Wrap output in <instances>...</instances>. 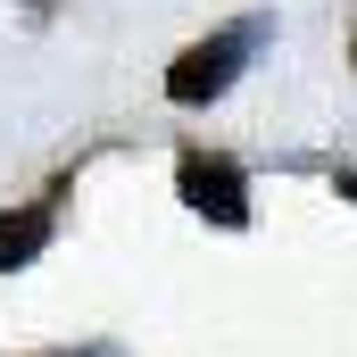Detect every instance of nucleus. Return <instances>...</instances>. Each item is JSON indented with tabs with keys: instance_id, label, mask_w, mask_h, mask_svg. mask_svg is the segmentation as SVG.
<instances>
[{
	"instance_id": "obj_1",
	"label": "nucleus",
	"mask_w": 357,
	"mask_h": 357,
	"mask_svg": "<svg viewBox=\"0 0 357 357\" xmlns=\"http://www.w3.org/2000/svg\"><path fill=\"white\" fill-rule=\"evenodd\" d=\"M258 42H266V25H233V33L183 50L175 67H167V100H175V108H208V100H225L233 75H241V59H250Z\"/></svg>"
},
{
	"instance_id": "obj_3",
	"label": "nucleus",
	"mask_w": 357,
	"mask_h": 357,
	"mask_svg": "<svg viewBox=\"0 0 357 357\" xmlns=\"http://www.w3.org/2000/svg\"><path fill=\"white\" fill-rule=\"evenodd\" d=\"M50 233H59L50 199H33V208H8V216H0V274H8V266H33V258L50 250Z\"/></svg>"
},
{
	"instance_id": "obj_2",
	"label": "nucleus",
	"mask_w": 357,
	"mask_h": 357,
	"mask_svg": "<svg viewBox=\"0 0 357 357\" xmlns=\"http://www.w3.org/2000/svg\"><path fill=\"white\" fill-rule=\"evenodd\" d=\"M175 183H183V208H191V216H208V225H225V233L250 225V183H241L233 158H183Z\"/></svg>"
}]
</instances>
